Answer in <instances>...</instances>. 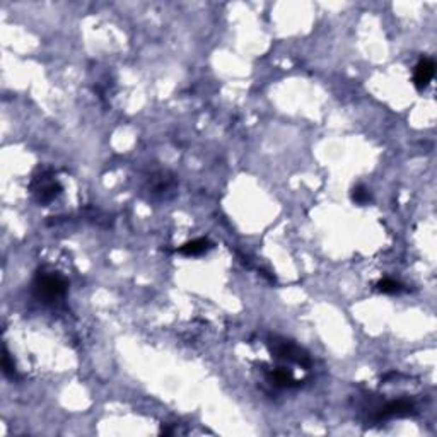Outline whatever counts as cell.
<instances>
[{
  "instance_id": "9c48e42d",
  "label": "cell",
  "mask_w": 437,
  "mask_h": 437,
  "mask_svg": "<svg viewBox=\"0 0 437 437\" xmlns=\"http://www.w3.org/2000/svg\"><path fill=\"white\" fill-rule=\"evenodd\" d=\"M2 365H4V373H6V376H11V378H14V374H16V367H14V364L11 362V357H9L7 352H4Z\"/></svg>"
},
{
  "instance_id": "7a4b0ae2",
  "label": "cell",
  "mask_w": 437,
  "mask_h": 437,
  "mask_svg": "<svg viewBox=\"0 0 437 437\" xmlns=\"http://www.w3.org/2000/svg\"><path fill=\"white\" fill-rule=\"evenodd\" d=\"M434 74H435L434 60H430V58L420 60L419 65L415 67V74H413V84H415V87L419 89V91H424L430 84L432 79H434Z\"/></svg>"
},
{
  "instance_id": "ba28073f",
  "label": "cell",
  "mask_w": 437,
  "mask_h": 437,
  "mask_svg": "<svg viewBox=\"0 0 437 437\" xmlns=\"http://www.w3.org/2000/svg\"><path fill=\"white\" fill-rule=\"evenodd\" d=\"M352 198H354L355 204H365V201H369V198H371L369 190L362 185L355 186L354 190H352Z\"/></svg>"
},
{
  "instance_id": "3957f363",
  "label": "cell",
  "mask_w": 437,
  "mask_h": 437,
  "mask_svg": "<svg viewBox=\"0 0 437 437\" xmlns=\"http://www.w3.org/2000/svg\"><path fill=\"white\" fill-rule=\"evenodd\" d=\"M412 410V405L405 400H398V401H391L388 403L386 407L381 408L378 419H388V417H396V415H405Z\"/></svg>"
},
{
  "instance_id": "5b68a950",
  "label": "cell",
  "mask_w": 437,
  "mask_h": 437,
  "mask_svg": "<svg viewBox=\"0 0 437 437\" xmlns=\"http://www.w3.org/2000/svg\"><path fill=\"white\" fill-rule=\"evenodd\" d=\"M62 186L58 183H50V185H43L40 188V201L41 204H46V201L53 200L56 195L60 193Z\"/></svg>"
},
{
  "instance_id": "8992f818",
  "label": "cell",
  "mask_w": 437,
  "mask_h": 437,
  "mask_svg": "<svg viewBox=\"0 0 437 437\" xmlns=\"http://www.w3.org/2000/svg\"><path fill=\"white\" fill-rule=\"evenodd\" d=\"M272 381L275 386H289L292 383V374L285 369H277L272 373Z\"/></svg>"
},
{
  "instance_id": "52a82bcc",
  "label": "cell",
  "mask_w": 437,
  "mask_h": 437,
  "mask_svg": "<svg viewBox=\"0 0 437 437\" xmlns=\"http://www.w3.org/2000/svg\"><path fill=\"white\" fill-rule=\"evenodd\" d=\"M378 289L384 294H396L401 290V284L393 279H384L378 284Z\"/></svg>"
},
{
  "instance_id": "277c9868",
  "label": "cell",
  "mask_w": 437,
  "mask_h": 437,
  "mask_svg": "<svg viewBox=\"0 0 437 437\" xmlns=\"http://www.w3.org/2000/svg\"><path fill=\"white\" fill-rule=\"evenodd\" d=\"M209 248H210V243L207 241V239H193V241H188L183 244L180 248V253L186 256H196V255L205 253Z\"/></svg>"
},
{
  "instance_id": "6da1fadb",
  "label": "cell",
  "mask_w": 437,
  "mask_h": 437,
  "mask_svg": "<svg viewBox=\"0 0 437 437\" xmlns=\"http://www.w3.org/2000/svg\"><path fill=\"white\" fill-rule=\"evenodd\" d=\"M65 289H67L65 280L55 274H40L35 280V290L38 292V297L45 300H55L62 297Z\"/></svg>"
}]
</instances>
